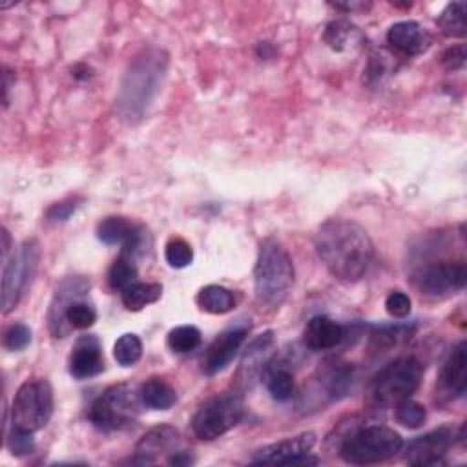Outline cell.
I'll list each match as a JSON object with an SVG mask.
<instances>
[{
    "mask_svg": "<svg viewBox=\"0 0 467 467\" xmlns=\"http://www.w3.org/2000/svg\"><path fill=\"white\" fill-rule=\"evenodd\" d=\"M241 394L223 392L208 398L192 418V431L199 440L212 441L228 432L243 418Z\"/></svg>",
    "mask_w": 467,
    "mask_h": 467,
    "instance_id": "9",
    "label": "cell"
},
{
    "mask_svg": "<svg viewBox=\"0 0 467 467\" xmlns=\"http://www.w3.org/2000/svg\"><path fill=\"white\" fill-rule=\"evenodd\" d=\"M166 66L168 58L159 47L142 49L130 62L117 95V113L120 120L137 124L144 119L161 91Z\"/></svg>",
    "mask_w": 467,
    "mask_h": 467,
    "instance_id": "2",
    "label": "cell"
},
{
    "mask_svg": "<svg viewBox=\"0 0 467 467\" xmlns=\"http://www.w3.org/2000/svg\"><path fill=\"white\" fill-rule=\"evenodd\" d=\"M139 389L128 383H119L106 389L89 407L88 420L99 431H119L131 425L140 412Z\"/></svg>",
    "mask_w": 467,
    "mask_h": 467,
    "instance_id": "7",
    "label": "cell"
},
{
    "mask_svg": "<svg viewBox=\"0 0 467 467\" xmlns=\"http://www.w3.org/2000/svg\"><path fill=\"white\" fill-rule=\"evenodd\" d=\"M181 434L175 427L168 423H161L157 427H151L135 445L131 463L135 465H155L161 462L162 456H171L175 451H179ZM166 458V462H168Z\"/></svg>",
    "mask_w": 467,
    "mask_h": 467,
    "instance_id": "13",
    "label": "cell"
},
{
    "mask_svg": "<svg viewBox=\"0 0 467 467\" xmlns=\"http://www.w3.org/2000/svg\"><path fill=\"white\" fill-rule=\"evenodd\" d=\"M38 244L36 241L29 239L20 244V248H13V254L2 261L4 270H2V312L9 314L22 296L26 294L27 286L31 285V279L36 272L38 265Z\"/></svg>",
    "mask_w": 467,
    "mask_h": 467,
    "instance_id": "10",
    "label": "cell"
},
{
    "mask_svg": "<svg viewBox=\"0 0 467 467\" xmlns=\"http://www.w3.org/2000/svg\"><path fill=\"white\" fill-rule=\"evenodd\" d=\"M465 15H467V4L465 2H451L440 13L436 24L441 29V33H445L447 36L463 38L465 31H467Z\"/></svg>",
    "mask_w": 467,
    "mask_h": 467,
    "instance_id": "25",
    "label": "cell"
},
{
    "mask_svg": "<svg viewBox=\"0 0 467 467\" xmlns=\"http://www.w3.org/2000/svg\"><path fill=\"white\" fill-rule=\"evenodd\" d=\"M166 463H170V465H190V463H193V456H192L188 451L179 449V451H175V452L168 458Z\"/></svg>",
    "mask_w": 467,
    "mask_h": 467,
    "instance_id": "40",
    "label": "cell"
},
{
    "mask_svg": "<svg viewBox=\"0 0 467 467\" xmlns=\"http://www.w3.org/2000/svg\"><path fill=\"white\" fill-rule=\"evenodd\" d=\"M272 343H274V334L268 330V332L257 336V337L252 341V345L246 348L244 359H243V363H241V370H246V368H248V372H246V376H244V381H248V379L261 368V365H263V356L270 350Z\"/></svg>",
    "mask_w": 467,
    "mask_h": 467,
    "instance_id": "28",
    "label": "cell"
},
{
    "mask_svg": "<svg viewBox=\"0 0 467 467\" xmlns=\"http://www.w3.org/2000/svg\"><path fill=\"white\" fill-rule=\"evenodd\" d=\"M31 343V328L24 323H13L4 332V347L7 350H24Z\"/></svg>",
    "mask_w": 467,
    "mask_h": 467,
    "instance_id": "35",
    "label": "cell"
},
{
    "mask_svg": "<svg viewBox=\"0 0 467 467\" xmlns=\"http://www.w3.org/2000/svg\"><path fill=\"white\" fill-rule=\"evenodd\" d=\"M104 370L102 347L97 336H80L69 354V374L77 379H86Z\"/></svg>",
    "mask_w": 467,
    "mask_h": 467,
    "instance_id": "17",
    "label": "cell"
},
{
    "mask_svg": "<svg viewBox=\"0 0 467 467\" xmlns=\"http://www.w3.org/2000/svg\"><path fill=\"white\" fill-rule=\"evenodd\" d=\"M53 389L47 379L36 378L22 383L11 405V427L36 432L53 416Z\"/></svg>",
    "mask_w": 467,
    "mask_h": 467,
    "instance_id": "8",
    "label": "cell"
},
{
    "mask_svg": "<svg viewBox=\"0 0 467 467\" xmlns=\"http://www.w3.org/2000/svg\"><path fill=\"white\" fill-rule=\"evenodd\" d=\"M97 237L104 244H119L120 254L133 257L144 246L146 232L140 224L122 215H109L97 226Z\"/></svg>",
    "mask_w": 467,
    "mask_h": 467,
    "instance_id": "14",
    "label": "cell"
},
{
    "mask_svg": "<svg viewBox=\"0 0 467 467\" xmlns=\"http://www.w3.org/2000/svg\"><path fill=\"white\" fill-rule=\"evenodd\" d=\"M317 257L339 281L356 283L374 261V243L367 230L350 219L325 221L314 237Z\"/></svg>",
    "mask_w": 467,
    "mask_h": 467,
    "instance_id": "1",
    "label": "cell"
},
{
    "mask_svg": "<svg viewBox=\"0 0 467 467\" xmlns=\"http://www.w3.org/2000/svg\"><path fill=\"white\" fill-rule=\"evenodd\" d=\"M201 310L208 314H226L234 308L235 297L232 290L221 286V285H206L199 290L195 297Z\"/></svg>",
    "mask_w": 467,
    "mask_h": 467,
    "instance_id": "23",
    "label": "cell"
},
{
    "mask_svg": "<svg viewBox=\"0 0 467 467\" xmlns=\"http://www.w3.org/2000/svg\"><path fill=\"white\" fill-rule=\"evenodd\" d=\"M292 285V257L277 241H263L254 266V290L257 303L265 308H279L288 297Z\"/></svg>",
    "mask_w": 467,
    "mask_h": 467,
    "instance_id": "3",
    "label": "cell"
},
{
    "mask_svg": "<svg viewBox=\"0 0 467 467\" xmlns=\"http://www.w3.org/2000/svg\"><path fill=\"white\" fill-rule=\"evenodd\" d=\"M316 443L314 432H301L292 438H285L281 441L268 443L257 449L250 462L252 463H272V465H308L317 463L316 458L310 456V451Z\"/></svg>",
    "mask_w": 467,
    "mask_h": 467,
    "instance_id": "12",
    "label": "cell"
},
{
    "mask_svg": "<svg viewBox=\"0 0 467 467\" xmlns=\"http://www.w3.org/2000/svg\"><path fill=\"white\" fill-rule=\"evenodd\" d=\"M441 387L456 396L462 398L467 390V345L465 341H460L449 354V358L443 363L441 374H440Z\"/></svg>",
    "mask_w": 467,
    "mask_h": 467,
    "instance_id": "20",
    "label": "cell"
},
{
    "mask_svg": "<svg viewBox=\"0 0 467 467\" xmlns=\"http://www.w3.org/2000/svg\"><path fill=\"white\" fill-rule=\"evenodd\" d=\"M385 310L392 317H407L410 314V297L401 290H392L385 299Z\"/></svg>",
    "mask_w": 467,
    "mask_h": 467,
    "instance_id": "37",
    "label": "cell"
},
{
    "mask_svg": "<svg viewBox=\"0 0 467 467\" xmlns=\"http://www.w3.org/2000/svg\"><path fill=\"white\" fill-rule=\"evenodd\" d=\"M77 206H78V204H77L75 199L62 201V202L53 204V206L46 212V215H47L49 221H67L69 215L77 210Z\"/></svg>",
    "mask_w": 467,
    "mask_h": 467,
    "instance_id": "39",
    "label": "cell"
},
{
    "mask_svg": "<svg viewBox=\"0 0 467 467\" xmlns=\"http://www.w3.org/2000/svg\"><path fill=\"white\" fill-rule=\"evenodd\" d=\"M465 46L463 44H458V46H452L449 47L443 55H441V64L443 67H447L449 71H456V69H462L465 66Z\"/></svg>",
    "mask_w": 467,
    "mask_h": 467,
    "instance_id": "38",
    "label": "cell"
},
{
    "mask_svg": "<svg viewBox=\"0 0 467 467\" xmlns=\"http://www.w3.org/2000/svg\"><path fill=\"white\" fill-rule=\"evenodd\" d=\"M423 376V365L412 358H396L379 368L367 389L368 403L378 409L396 407L400 401L410 398L420 387Z\"/></svg>",
    "mask_w": 467,
    "mask_h": 467,
    "instance_id": "5",
    "label": "cell"
},
{
    "mask_svg": "<svg viewBox=\"0 0 467 467\" xmlns=\"http://www.w3.org/2000/svg\"><path fill=\"white\" fill-rule=\"evenodd\" d=\"M250 330V325H234L226 330H223L206 348L202 356V372L206 376H213L226 368V365L234 359L237 350L241 348L246 334Z\"/></svg>",
    "mask_w": 467,
    "mask_h": 467,
    "instance_id": "16",
    "label": "cell"
},
{
    "mask_svg": "<svg viewBox=\"0 0 467 467\" xmlns=\"http://www.w3.org/2000/svg\"><path fill=\"white\" fill-rule=\"evenodd\" d=\"M407 336H410V328L405 325H389V327H376L372 332V341L378 347H390L400 343L401 339H405Z\"/></svg>",
    "mask_w": 467,
    "mask_h": 467,
    "instance_id": "34",
    "label": "cell"
},
{
    "mask_svg": "<svg viewBox=\"0 0 467 467\" xmlns=\"http://www.w3.org/2000/svg\"><path fill=\"white\" fill-rule=\"evenodd\" d=\"M319 383L327 392L325 396H328L330 400H339L347 396L354 383V367L348 363H334L332 367L325 368Z\"/></svg>",
    "mask_w": 467,
    "mask_h": 467,
    "instance_id": "22",
    "label": "cell"
},
{
    "mask_svg": "<svg viewBox=\"0 0 467 467\" xmlns=\"http://www.w3.org/2000/svg\"><path fill=\"white\" fill-rule=\"evenodd\" d=\"M89 290V281L71 275L60 281L47 310V327L53 337H64L69 330H86L97 321L95 308L82 297Z\"/></svg>",
    "mask_w": 467,
    "mask_h": 467,
    "instance_id": "4",
    "label": "cell"
},
{
    "mask_svg": "<svg viewBox=\"0 0 467 467\" xmlns=\"http://www.w3.org/2000/svg\"><path fill=\"white\" fill-rule=\"evenodd\" d=\"M201 330L193 325H179L168 332L166 343L170 350L177 354H186L201 345Z\"/></svg>",
    "mask_w": 467,
    "mask_h": 467,
    "instance_id": "29",
    "label": "cell"
},
{
    "mask_svg": "<svg viewBox=\"0 0 467 467\" xmlns=\"http://www.w3.org/2000/svg\"><path fill=\"white\" fill-rule=\"evenodd\" d=\"M137 281V266L133 263V257L120 254L113 265L109 266L108 272V283L113 290H126L130 285H133Z\"/></svg>",
    "mask_w": 467,
    "mask_h": 467,
    "instance_id": "27",
    "label": "cell"
},
{
    "mask_svg": "<svg viewBox=\"0 0 467 467\" xmlns=\"http://www.w3.org/2000/svg\"><path fill=\"white\" fill-rule=\"evenodd\" d=\"M164 259L173 268H184L193 261V248L182 237H171L164 246Z\"/></svg>",
    "mask_w": 467,
    "mask_h": 467,
    "instance_id": "31",
    "label": "cell"
},
{
    "mask_svg": "<svg viewBox=\"0 0 467 467\" xmlns=\"http://www.w3.org/2000/svg\"><path fill=\"white\" fill-rule=\"evenodd\" d=\"M345 339V327L328 316H314L305 330L303 343L310 350H328Z\"/></svg>",
    "mask_w": 467,
    "mask_h": 467,
    "instance_id": "18",
    "label": "cell"
},
{
    "mask_svg": "<svg viewBox=\"0 0 467 467\" xmlns=\"http://www.w3.org/2000/svg\"><path fill=\"white\" fill-rule=\"evenodd\" d=\"M7 447L15 456H27L35 451V438L33 432L13 429L7 434Z\"/></svg>",
    "mask_w": 467,
    "mask_h": 467,
    "instance_id": "36",
    "label": "cell"
},
{
    "mask_svg": "<svg viewBox=\"0 0 467 467\" xmlns=\"http://www.w3.org/2000/svg\"><path fill=\"white\" fill-rule=\"evenodd\" d=\"M162 296V285L159 283H140L135 281L133 285H130L126 290L120 292L122 297V305L128 310H142L146 305H151L155 301H159Z\"/></svg>",
    "mask_w": 467,
    "mask_h": 467,
    "instance_id": "24",
    "label": "cell"
},
{
    "mask_svg": "<svg viewBox=\"0 0 467 467\" xmlns=\"http://www.w3.org/2000/svg\"><path fill=\"white\" fill-rule=\"evenodd\" d=\"M265 385L277 401H288L294 396V378L286 367H268L265 370Z\"/></svg>",
    "mask_w": 467,
    "mask_h": 467,
    "instance_id": "26",
    "label": "cell"
},
{
    "mask_svg": "<svg viewBox=\"0 0 467 467\" xmlns=\"http://www.w3.org/2000/svg\"><path fill=\"white\" fill-rule=\"evenodd\" d=\"M139 394L142 405L151 410H168L177 401L175 389L162 378H150L148 381H144L139 389Z\"/></svg>",
    "mask_w": 467,
    "mask_h": 467,
    "instance_id": "21",
    "label": "cell"
},
{
    "mask_svg": "<svg viewBox=\"0 0 467 467\" xmlns=\"http://www.w3.org/2000/svg\"><path fill=\"white\" fill-rule=\"evenodd\" d=\"M452 441V431L447 427L416 436L405 447V462L409 465H441Z\"/></svg>",
    "mask_w": 467,
    "mask_h": 467,
    "instance_id": "15",
    "label": "cell"
},
{
    "mask_svg": "<svg viewBox=\"0 0 467 467\" xmlns=\"http://www.w3.org/2000/svg\"><path fill=\"white\" fill-rule=\"evenodd\" d=\"M387 42L403 55H420L429 47V35L414 20H401L389 27Z\"/></svg>",
    "mask_w": 467,
    "mask_h": 467,
    "instance_id": "19",
    "label": "cell"
},
{
    "mask_svg": "<svg viewBox=\"0 0 467 467\" xmlns=\"http://www.w3.org/2000/svg\"><path fill=\"white\" fill-rule=\"evenodd\" d=\"M427 418V412H425V407L410 398L400 401L396 405V420L403 425V427H409V429H418L423 425Z\"/></svg>",
    "mask_w": 467,
    "mask_h": 467,
    "instance_id": "32",
    "label": "cell"
},
{
    "mask_svg": "<svg viewBox=\"0 0 467 467\" xmlns=\"http://www.w3.org/2000/svg\"><path fill=\"white\" fill-rule=\"evenodd\" d=\"M142 356V341L137 334H122L113 345V358L120 367L135 365Z\"/></svg>",
    "mask_w": 467,
    "mask_h": 467,
    "instance_id": "30",
    "label": "cell"
},
{
    "mask_svg": "<svg viewBox=\"0 0 467 467\" xmlns=\"http://www.w3.org/2000/svg\"><path fill=\"white\" fill-rule=\"evenodd\" d=\"M403 449V438L385 425H368L347 436L339 447L343 462L370 465L396 456Z\"/></svg>",
    "mask_w": 467,
    "mask_h": 467,
    "instance_id": "6",
    "label": "cell"
},
{
    "mask_svg": "<svg viewBox=\"0 0 467 467\" xmlns=\"http://www.w3.org/2000/svg\"><path fill=\"white\" fill-rule=\"evenodd\" d=\"M467 266L463 261H436L420 268L414 275L416 288L432 299H443L463 290Z\"/></svg>",
    "mask_w": 467,
    "mask_h": 467,
    "instance_id": "11",
    "label": "cell"
},
{
    "mask_svg": "<svg viewBox=\"0 0 467 467\" xmlns=\"http://www.w3.org/2000/svg\"><path fill=\"white\" fill-rule=\"evenodd\" d=\"M352 35H358V31L348 26L347 22H330L325 29V42L332 47V49H345L348 42H352Z\"/></svg>",
    "mask_w": 467,
    "mask_h": 467,
    "instance_id": "33",
    "label": "cell"
}]
</instances>
